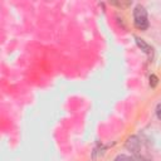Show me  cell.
Segmentation results:
<instances>
[{
  "label": "cell",
  "instance_id": "1",
  "mask_svg": "<svg viewBox=\"0 0 161 161\" xmlns=\"http://www.w3.org/2000/svg\"><path fill=\"white\" fill-rule=\"evenodd\" d=\"M133 23L135 26L140 30H145L148 28V20H147V11L143 6L137 5L133 10Z\"/></svg>",
  "mask_w": 161,
  "mask_h": 161
},
{
  "label": "cell",
  "instance_id": "2",
  "mask_svg": "<svg viewBox=\"0 0 161 161\" xmlns=\"http://www.w3.org/2000/svg\"><path fill=\"white\" fill-rule=\"evenodd\" d=\"M140 147H141V142H140V138L137 136H131L127 138V141H126V148L127 150L136 153L140 151Z\"/></svg>",
  "mask_w": 161,
  "mask_h": 161
},
{
  "label": "cell",
  "instance_id": "3",
  "mask_svg": "<svg viewBox=\"0 0 161 161\" xmlns=\"http://www.w3.org/2000/svg\"><path fill=\"white\" fill-rule=\"evenodd\" d=\"M136 39V43H137V45L141 48V50H143L145 53H147V54H151L152 53V49H151V47L148 45V44H146L142 39H140V38H135Z\"/></svg>",
  "mask_w": 161,
  "mask_h": 161
},
{
  "label": "cell",
  "instance_id": "4",
  "mask_svg": "<svg viewBox=\"0 0 161 161\" xmlns=\"http://www.w3.org/2000/svg\"><path fill=\"white\" fill-rule=\"evenodd\" d=\"M157 82H158V79H157V77L152 74V75L150 77V86H151V87L153 88V87H156V86H157Z\"/></svg>",
  "mask_w": 161,
  "mask_h": 161
},
{
  "label": "cell",
  "instance_id": "5",
  "mask_svg": "<svg viewBox=\"0 0 161 161\" xmlns=\"http://www.w3.org/2000/svg\"><path fill=\"white\" fill-rule=\"evenodd\" d=\"M114 161H131V157H128V156H126V155H118V156L114 158Z\"/></svg>",
  "mask_w": 161,
  "mask_h": 161
},
{
  "label": "cell",
  "instance_id": "6",
  "mask_svg": "<svg viewBox=\"0 0 161 161\" xmlns=\"http://www.w3.org/2000/svg\"><path fill=\"white\" fill-rule=\"evenodd\" d=\"M156 116L158 119H161V103H158L156 107Z\"/></svg>",
  "mask_w": 161,
  "mask_h": 161
}]
</instances>
